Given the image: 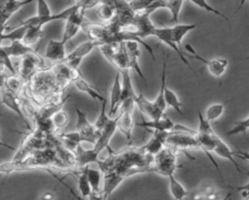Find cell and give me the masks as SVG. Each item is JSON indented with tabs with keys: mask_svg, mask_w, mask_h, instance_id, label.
<instances>
[{
	"mask_svg": "<svg viewBox=\"0 0 249 200\" xmlns=\"http://www.w3.org/2000/svg\"><path fill=\"white\" fill-rule=\"evenodd\" d=\"M109 155L106 158H99L96 162L102 175L114 173L125 178L140 173L153 172L154 156L144 151L142 147H130L115 152L108 150Z\"/></svg>",
	"mask_w": 249,
	"mask_h": 200,
	"instance_id": "1",
	"label": "cell"
},
{
	"mask_svg": "<svg viewBox=\"0 0 249 200\" xmlns=\"http://www.w3.org/2000/svg\"><path fill=\"white\" fill-rule=\"evenodd\" d=\"M26 84H28L26 96L31 97L40 107L61 99L68 86L58 78L53 66L38 71Z\"/></svg>",
	"mask_w": 249,
	"mask_h": 200,
	"instance_id": "2",
	"label": "cell"
},
{
	"mask_svg": "<svg viewBox=\"0 0 249 200\" xmlns=\"http://www.w3.org/2000/svg\"><path fill=\"white\" fill-rule=\"evenodd\" d=\"M177 150L168 146H164L162 150L154 156L153 172L165 178L173 176L175 171L181 168L177 163Z\"/></svg>",
	"mask_w": 249,
	"mask_h": 200,
	"instance_id": "3",
	"label": "cell"
},
{
	"mask_svg": "<svg viewBox=\"0 0 249 200\" xmlns=\"http://www.w3.org/2000/svg\"><path fill=\"white\" fill-rule=\"evenodd\" d=\"M134 99H126L123 101L120 107V115L117 117V129H119L125 137V139L131 143L132 131L135 126L133 117L134 111Z\"/></svg>",
	"mask_w": 249,
	"mask_h": 200,
	"instance_id": "4",
	"label": "cell"
},
{
	"mask_svg": "<svg viewBox=\"0 0 249 200\" xmlns=\"http://www.w3.org/2000/svg\"><path fill=\"white\" fill-rule=\"evenodd\" d=\"M20 58L21 59L17 74L21 79L23 85H25L38 71L48 68L44 58L37 52L22 56Z\"/></svg>",
	"mask_w": 249,
	"mask_h": 200,
	"instance_id": "5",
	"label": "cell"
},
{
	"mask_svg": "<svg viewBox=\"0 0 249 200\" xmlns=\"http://www.w3.org/2000/svg\"><path fill=\"white\" fill-rule=\"evenodd\" d=\"M185 50H187L188 53H185L187 57H190V58H194V59H196L202 63H204L207 68H208V71L209 73L215 77V78H220L222 77L227 68H228V65H229V61L226 57H221V56H218V57H215V58H212V59H206L204 57H202L201 55H199L196 50L195 49L191 46V45H186L185 46Z\"/></svg>",
	"mask_w": 249,
	"mask_h": 200,
	"instance_id": "6",
	"label": "cell"
},
{
	"mask_svg": "<svg viewBox=\"0 0 249 200\" xmlns=\"http://www.w3.org/2000/svg\"><path fill=\"white\" fill-rule=\"evenodd\" d=\"M36 169L46 170L48 172H51V170L43 166L34 155L29 154L23 159H13L12 161L0 164V175L11 174V173L19 172V171L36 170Z\"/></svg>",
	"mask_w": 249,
	"mask_h": 200,
	"instance_id": "7",
	"label": "cell"
},
{
	"mask_svg": "<svg viewBox=\"0 0 249 200\" xmlns=\"http://www.w3.org/2000/svg\"><path fill=\"white\" fill-rule=\"evenodd\" d=\"M77 112V124H76V132L80 135L82 142H88L90 144H95L99 137V132L95 129L94 125L91 124L88 117L87 114L80 109H76Z\"/></svg>",
	"mask_w": 249,
	"mask_h": 200,
	"instance_id": "8",
	"label": "cell"
},
{
	"mask_svg": "<svg viewBox=\"0 0 249 200\" xmlns=\"http://www.w3.org/2000/svg\"><path fill=\"white\" fill-rule=\"evenodd\" d=\"M0 95H1V103L4 104L10 110L14 111L21 118L25 127L28 130H31L30 124L25 119V117H24V114H23V111H22L21 99L19 98L18 94L13 92L8 87L3 85L2 87H0Z\"/></svg>",
	"mask_w": 249,
	"mask_h": 200,
	"instance_id": "9",
	"label": "cell"
},
{
	"mask_svg": "<svg viewBox=\"0 0 249 200\" xmlns=\"http://www.w3.org/2000/svg\"><path fill=\"white\" fill-rule=\"evenodd\" d=\"M78 7H79V2L75 1L74 4L71 5L70 7L66 8L65 10H63L57 14L52 15L49 17L39 18L36 16H34L32 17H29V18L21 21L18 25L27 26V27H31V26H42L43 27L45 24L52 22V21H55V20H65L66 21L67 18L78 9Z\"/></svg>",
	"mask_w": 249,
	"mask_h": 200,
	"instance_id": "10",
	"label": "cell"
},
{
	"mask_svg": "<svg viewBox=\"0 0 249 200\" xmlns=\"http://www.w3.org/2000/svg\"><path fill=\"white\" fill-rule=\"evenodd\" d=\"M129 26L133 27L131 31L141 40L150 36H154L155 30L157 28L153 24L150 16L144 14H135L129 23Z\"/></svg>",
	"mask_w": 249,
	"mask_h": 200,
	"instance_id": "11",
	"label": "cell"
},
{
	"mask_svg": "<svg viewBox=\"0 0 249 200\" xmlns=\"http://www.w3.org/2000/svg\"><path fill=\"white\" fill-rule=\"evenodd\" d=\"M117 120H118L117 117L114 118H111L108 121V123L105 125V127L101 130L97 141L93 145V148L90 149L91 152L93 153V155L95 157L99 158L98 155L103 150L111 149L109 144H110V141H111L113 135L115 134V132L117 130Z\"/></svg>",
	"mask_w": 249,
	"mask_h": 200,
	"instance_id": "12",
	"label": "cell"
},
{
	"mask_svg": "<svg viewBox=\"0 0 249 200\" xmlns=\"http://www.w3.org/2000/svg\"><path fill=\"white\" fill-rule=\"evenodd\" d=\"M154 37H156L158 40H160V42H162L163 44H165L167 47H169L171 50H173L179 56L180 60L194 73L196 74L194 68L191 66L189 60L187 59V56L185 54V52H183V50H181L177 45L174 43L172 37H171V31H170V26L167 27H157L154 33Z\"/></svg>",
	"mask_w": 249,
	"mask_h": 200,
	"instance_id": "13",
	"label": "cell"
},
{
	"mask_svg": "<svg viewBox=\"0 0 249 200\" xmlns=\"http://www.w3.org/2000/svg\"><path fill=\"white\" fill-rule=\"evenodd\" d=\"M176 123H174L170 118L162 117L159 119L142 120L140 122H135V126L142 127L148 131H159V132H171L174 130Z\"/></svg>",
	"mask_w": 249,
	"mask_h": 200,
	"instance_id": "14",
	"label": "cell"
},
{
	"mask_svg": "<svg viewBox=\"0 0 249 200\" xmlns=\"http://www.w3.org/2000/svg\"><path fill=\"white\" fill-rule=\"evenodd\" d=\"M134 104L137 106L139 111L147 116L150 119H159L164 116L163 113H161L155 105L154 101H151L147 99L143 93H139L134 98Z\"/></svg>",
	"mask_w": 249,
	"mask_h": 200,
	"instance_id": "15",
	"label": "cell"
},
{
	"mask_svg": "<svg viewBox=\"0 0 249 200\" xmlns=\"http://www.w3.org/2000/svg\"><path fill=\"white\" fill-rule=\"evenodd\" d=\"M122 104V79L120 73H116L111 91H110V108L108 116L111 117L120 109Z\"/></svg>",
	"mask_w": 249,
	"mask_h": 200,
	"instance_id": "16",
	"label": "cell"
},
{
	"mask_svg": "<svg viewBox=\"0 0 249 200\" xmlns=\"http://www.w3.org/2000/svg\"><path fill=\"white\" fill-rule=\"evenodd\" d=\"M212 152H214L215 154H217L218 156H220L222 158L229 160L231 163H232V165L234 166V168L237 170L238 173L243 174V170L239 167L238 163L236 162L235 157L232 154V150L228 147V145L218 135L215 139V147H214V150Z\"/></svg>",
	"mask_w": 249,
	"mask_h": 200,
	"instance_id": "17",
	"label": "cell"
},
{
	"mask_svg": "<svg viewBox=\"0 0 249 200\" xmlns=\"http://www.w3.org/2000/svg\"><path fill=\"white\" fill-rule=\"evenodd\" d=\"M65 45L66 44L63 43L61 40L60 41H55L53 39L50 40L46 49L45 57L51 59L54 63L63 61L66 56Z\"/></svg>",
	"mask_w": 249,
	"mask_h": 200,
	"instance_id": "18",
	"label": "cell"
},
{
	"mask_svg": "<svg viewBox=\"0 0 249 200\" xmlns=\"http://www.w3.org/2000/svg\"><path fill=\"white\" fill-rule=\"evenodd\" d=\"M2 49L9 57H12V56L22 57V56L37 52L31 47L24 45L21 41L11 42V44L9 46H2Z\"/></svg>",
	"mask_w": 249,
	"mask_h": 200,
	"instance_id": "19",
	"label": "cell"
},
{
	"mask_svg": "<svg viewBox=\"0 0 249 200\" xmlns=\"http://www.w3.org/2000/svg\"><path fill=\"white\" fill-rule=\"evenodd\" d=\"M100 47V45L94 41H88L80 44L78 47H76L70 53L66 54L65 58L63 61L70 60V59H75V58H81L83 59L86 55H88L94 48Z\"/></svg>",
	"mask_w": 249,
	"mask_h": 200,
	"instance_id": "20",
	"label": "cell"
},
{
	"mask_svg": "<svg viewBox=\"0 0 249 200\" xmlns=\"http://www.w3.org/2000/svg\"><path fill=\"white\" fill-rule=\"evenodd\" d=\"M74 85L77 87L78 90L88 94L89 96H90L92 99L98 101V102H104L106 101V98L101 94L99 93L95 88H93L87 81H85L82 76H79L77 79L74 80L73 82Z\"/></svg>",
	"mask_w": 249,
	"mask_h": 200,
	"instance_id": "21",
	"label": "cell"
},
{
	"mask_svg": "<svg viewBox=\"0 0 249 200\" xmlns=\"http://www.w3.org/2000/svg\"><path fill=\"white\" fill-rule=\"evenodd\" d=\"M196 27V23H187V24H175L170 26V31H171V37L174 41V43L177 45V47L183 50L182 46H181V42L183 40V38L185 37V35L194 30Z\"/></svg>",
	"mask_w": 249,
	"mask_h": 200,
	"instance_id": "22",
	"label": "cell"
},
{
	"mask_svg": "<svg viewBox=\"0 0 249 200\" xmlns=\"http://www.w3.org/2000/svg\"><path fill=\"white\" fill-rule=\"evenodd\" d=\"M166 56H164L163 58V63H162V71H161V78H160V92L158 94V96L156 97V99L154 100V103L156 105V107L164 114L165 110H166V105L164 102V88L166 86L165 83H166Z\"/></svg>",
	"mask_w": 249,
	"mask_h": 200,
	"instance_id": "23",
	"label": "cell"
},
{
	"mask_svg": "<svg viewBox=\"0 0 249 200\" xmlns=\"http://www.w3.org/2000/svg\"><path fill=\"white\" fill-rule=\"evenodd\" d=\"M168 179V187L171 196L174 200H184L186 196L189 195L186 187L175 178V176H170Z\"/></svg>",
	"mask_w": 249,
	"mask_h": 200,
	"instance_id": "24",
	"label": "cell"
},
{
	"mask_svg": "<svg viewBox=\"0 0 249 200\" xmlns=\"http://www.w3.org/2000/svg\"><path fill=\"white\" fill-rule=\"evenodd\" d=\"M87 175L89 179V183L91 188V192L97 193L102 190L101 183H103V175L100 170L91 169L89 166H87Z\"/></svg>",
	"mask_w": 249,
	"mask_h": 200,
	"instance_id": "25",
	"label": "cell"
},
{
	"mask_svg": "<svg viewBox=\"0 0 249 200\" xmlns=\"http://www.w3.org/2000/svg\"><path fill=\"white\" fill-rule=\"evenodd\" d=\"M164 102L166 107H170L173 110H175L179 115L184 116V113L182 111V108H183L182 102L180 101L178 95L167 86H165L164 88Z\"/></svg>",
	"mask_w": 249,
	"mask_h": 200,
	"instance_id": "26",
	"label": "cell"
},
{
	"mask_svg": "<svg viewBox=\"0 0 249 200\" xmlns=\"http://www.w3.org/2000/svg\"><path fill=\"white\" fill-rule=\"evenodd\" d=\"M225 112V103H213L205 110L204 118L211 124L217 121Z\"/></svg>",
	"mask_w": 249,
	"mask_h": 200,
	"instance_id": "27",
	"label": "cell"
},
{
	"mask_svg": "<svg viewBox=\"0 0 249 200\" xmlns=\"http://www.w3.org/2000/svg\"><path fill=\"white\" fill-rule=\"evenodd\" d=\"M98 17L105 20L106 22H109L112 20L116 15V8L114 1H100L99 8L97 11Z\"/></svg>",
	"mask_w": 249,
	"mask_h": 200,
	"instance_id": "28",
	"label": "cell"
},
{
	"mask_svg": "<svg viewBox=\"0 0 249 200\" xmlns=\"http://www.w3.org/2000/svg\"><path fill=\"white\" fill-rule=\"evenodd\" d=\"M44 36V30L42 26H31L27 28V31L21 40V42L28 46L31 47V45L37 43L40 41Z\"/></svg>",
	"mask_w": 249,
	"mask_h": 200,
	"instance_id": "29",
	"label": "cell"
},
{
	"mask_svg": "<svg viewBox=\"0 0 249 200\" xmlns=\"http://www.w3.org/2000/svg\"><path fill=\"white\" fill-rule=\"evenodd\" d=\"M31 3L30 0H2V10L4 14L10 18L20 8Z\"/></svg>",
	"mask_w": 249,
	"mask_h": 200,
	"instance_id": "30",
	"label": "cell"
},
{
	"mask_svg": "<svg viewBox=\"0 0 249 200\" xmlns=\"http://www.w3.org/2000/svg\"><path fill=\"white\" fill-rule=\"evenodd\" d=\"M78 187H79L80 194L83 198H87L90 195L91 188H90L89 179H88V175H87V166L82 168L79 171V174H78Z\"/></svg>",
	"mask_w": 249,
	"mask_h": 200,
	"instance_id": "31",
	"label": "cell"
},
{
	"mask_svg": "<svg viewBox=\"0 0 249 200\" xmlns=\"http://www.w3.org/2000/svg\"><path fill=\"white\" fill-rule=\"evenodd\" d=\"M185 1L183 0H167L166 4V9L170 11L171 14V19L170 22L172 25L178 24V17L180 15V11L183 7Z\"/></svg>",
	"mask_w": 249,
	"mask_h": 200,
	"instance_id": "32",
	"label": "cell"
},
{
	"mask_svg": "<svg viewBox=\"0 0 249 200\" xmlns=\"http://www.w3.org/2000/svg\"><path fill=\"white\" fill-rule=\"evenodd\" d=\"M27 26H20L18 25L15 29H13L10 32L4 33L3 36L1 37V40H9L10 42H15V41H21L27 31Z\"/></svg>",
	"mask_w": 249,
	"mask_h": 200,
	"instance_id": "33",
	"label": "cell"
},
{
	"mask_svg": "<svg viewBox=\"0 0 249 200\" xmlns=\"http://www.w3.org/2000/svg\"><path fill=\"white\" fill-rule=\"evenodd\" d=\"M191 2L193 4H195L196 7H198L199 9H202V10H204L207 13H210V14H213L215 16H218V17L224 18L226 21H229V17L225 14H223L219 10L215 9L214 7H212L207 1H205V0H191Z\"/></svg>",
	"mask_w": 249,
	"mask_h": 200,
	"instance_id": "34",
	"label": "cell"
},
{
	"mask_svg": "<svg viewBox=\"0 0 249 200\" xmlns=\"http://www.w3.org/2000/svg\"><path fill=\"white\" fill-rule=\"evenodd\" d=\"M106 103L107 100L101 103V110L100 113L96 118V121L94 122V127L95 129L100 133L101 130L105 127V125L108 123V121L111 119V117H109L108 114H106Z\"/></svg>",
	"mask_w": 249,
	"mask_h": 200,
	"instance_id": "35",
	"label": "cell"
},
{
	"mask_svg": "<svg viewBox=\"0 0 249 200\" xmlns=\"http://www.w3.org/2000/svg\"><path fill=\"white\" fill-rule=\"evenodd\" d=\"M247 130H249V116L241 120L235 121L234 126L231 129H230L229 131H227V135L234 136V135H238L240 133H244Z\"/></svg>",
	"mask_w": 249,
	"mask_h": 200,
	"instance_id": "36",
	"label": "cell"
},
{
	"mask_svg": "<svg viewBox=\"0 0 249 200\" xmlns=\"http://www.w3.org/2000/svg\"><path fill=\"white\" fill-rule=\"evenodd\" d=\"M51 119H52V122H53V124L55 130H57V129H60V128H62V127H64V126L68 123L69 117H68L67 113L61 110V111L55 113V114L51 117Z\"/></svg>",
	"mask_w": 249,
	"mask_h": 200,
	"instance_id": "37",
	"label": "cell"
},
{
	"mask_svg": "<svg viewBox=\"0 0 249 200\" xmlns=\"http://www.w3.org/2000/svg\"><path fill=\"white\" fill-rule=\"evenodd\" d=\"M152 2V0H130L127 1L130 10L134 14L142 13Z\"/></svg>",
	"mask_w": 249,
	"mask_h": 200,
	"instance_id": "38",
	"label": "cell"
},
{
	"mask_svg": "<svg viewBox=\"0 0 249 200\" xmlns=\"http://www.w3.org/2000/svg\"><path fill=\"white\" fill-rule=\"evenodd\" d=\"M53 14L50 10L48 3L45 0H38L37 1V14L36 17L39 18H45L51 17Z\"/></svg>",
	"mask_w": 249,
	"mask_h": 200,
	"instance_id": "39",
	"label": "cell"
},
{
	"mask_svg": "<svg viewBox=\"0 0 249 200\" xmlns=\"http://www.w3.org/2000/svg\"><path fill=\"white\" fill-rule=\"evenodd\" d=\"M53 176L55 179H57V180H58V182H60V183H62V184H63V185H64V186H65V187L68 189V191H69V192H70V193L73 195V197H74L76 200H86V198H83L81 195L77 194V193H76V192L73 190V188H71V187H70V186H69L67 183H64V182H63V181H62L60 178H58V177H57L55 174H53Z\"/></svg>",
	"mask_w": 249,
	"mask_h": 200,
	"instance_id": "40",
	"label": "cell"
},
{
	"mask_svg": "<svg viewBox=\"0 0 249 200\" xmlns=\"http://www.w3.org/2000/svg\"><path fill=\"white\" fill-rule=\"evenodd\" d=\"M228 187L231 188L234 193L238 191H242V193L246 196V198H249V182L246 184L241 186H228Z\"/></svg>",
	"mask_w": 249,
	"mask_h": 200,
	"instance_id": "41",
	"label": "cell"
},
{
	"mask_svg": "<svg viewBox=\"0 0 249 200\" xmlns=\"http://www.w3.org/2000/svg\"><path fill=\"white\" fill-rule=\"evenodd\" d=\"M232 154L234 157H238V158H241L243 160H246L249 162V152L248 151H244V150H232Z\"/></svg>",
	"mask_w": 249,
	"mask_h": 200,
	"instance_id": "42",
	"label": "cell"
},
{
	"mask_svg": "<svg viewBox=\"0 0 249 200\" xmlns=\"http://www.w3.org/2000/svg\"><path fill=\"white\" fill-rule=\"evenodd\" d=\"M9 17L4 14L2 10V0H0V25H6Z\"/></svg>",
	"mask_w": 249,
	"mask_h": 200,
	"instance_id": "43",
	"label": "cell"
},
{
	"mask_svg": "<svg viewBox=\"0 0 249 200\" xmlns=\"http://www.w3.org/2000/svg\"><path fill=\"white\" fill-rule=\"evenodd\" d=\"M42 200H53L54 194L52 191H47L42 195Z\"/></svg>",
	"mask_w": 249,
	"mask_h": 200,
	"instance_id": "44",
	"label": "cell"
},
{
	"mask_svg": "<svg viewBox=\"0 0 249 200\" xmlns=\"http://www.w3.org/2000/svg\"><path fill=\"white\" fill-rule=\"evenodd\" d=\"M233 194H234V192H233L232 190H231V191H229V192L226 194V196H225L222 200H231Z\"/></svg>",
	"mask_w": 249,
	"mask_h": 200,
	"instance_id": "45",
	"label": "cell"
},
{
	"mask_svg": "<svg viewBox=\"0 0 249 200\" xmlns=\"http://www.w3.org/2000/svg\"><path fill=\"white\" fill-rule=\"evenodd\" d=\"M0 145H2V146H5V147H8V148H10V149H13L12 147H10V146H8V145H6V144L2 143V142H1V139H0Z\"/></svg>",
	"mask_w": 249,
	"mask_h": 200,
	"instance_id": "46",
	"label": "cell"
},
{
	"mask_svg": "<svg viewBox=\"0 0 249 200\" xmlns=\"http://www.w3.org/2000/svg\"><path fill=\"white\" fill-rule=\"evenodd\" d=\"M1 43H2V40L0 39V49H1V47H2V45H1Z\"/></svg>",
	"mask_w": 249,
	"mask_h": 200,
	"instance_id": "47",
	"label": "cell"
},
{
	"mask_svg": "<svg viewBox=\"0 0 249 200\" xmlns=\"http://www.w3.org/2000/svg\"><path fill=\"white\" fill-rule=\"evenodd\" d=\"M247 59H249V55H248V56H247Z\"/></svg>",
	"mask_w": 249,
	"mask_h": 200,
	"instance_id": "48",
	"label": "cell"
}]
</instances>
